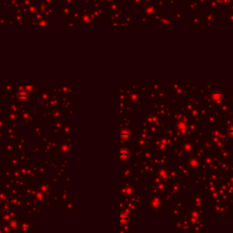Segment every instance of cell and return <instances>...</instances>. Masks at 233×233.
<instances>
[{
  "label": "cell",
  "mask_w": 233,
  "mask_h": 233,
  "mask_svg": "<svg viewBox=\"0 0 233 233\" xmlns=\"http://www.w3.org/2000/svg\"><path fill=\"white\" fill-rule=\"evenodd\" d=\"M17 99L20 101H27L29 99V92L25 89H21L18 91L17 93Z\"/></svg>",
  "instance_id": "cell-1"
}]
</instances>
